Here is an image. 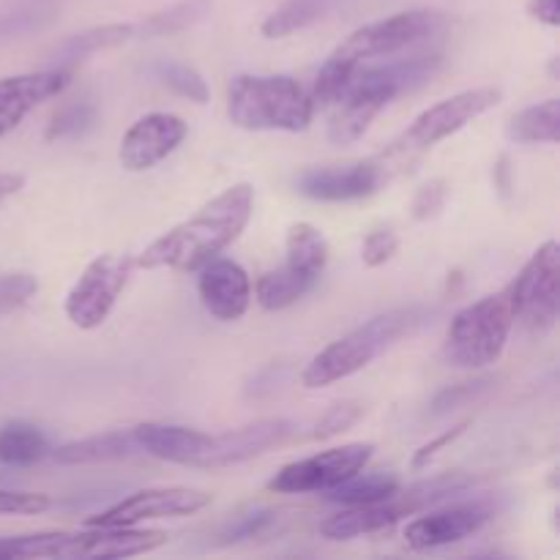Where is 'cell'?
Listing matches in <instances>:
<instances>
[{
	"label": "cell",
	"instance_id": "cell-1",
	"mask_svg": "<svg viewBox=\"0 0 560 560\" xmlns=\"http://www.w3.org/2000/svg\"><path fill=\"white\" fill-rule=\"evenodd\" d=\"M255 208V189L249 184H235L213 197L195 217L175 224L170 233L153 241L135 266L170 268V271H197L208 260L222 255L235 238L246 230Z\"/></svg>",
	"mask_w": 560,
	"mask_h": 560
},
{
	"label": "cell",
	"instance_id": "cell-2",
	"mask_svg": "<svg viewBox=\"0 0 560 560\" xmlns=\"http://www.w3.org/2000/svg\"><path fill=\"white\" fill-rule=\"evenodd\" d=\"M427 320H430L427 306H402V310L383 312V315L372 317L364 326H359L355 331L345 334L342 339L328 345L326 350H320L306 364L301 383L306 388H323L345 381V377L370 366L377 355L386 353L399 339L419 331Z\"/></svg>",
	"mask_w": 560,
	"mask_h": 560
},
{
	"label": "cell",
	"instance_id": "cell-3",
	"mask_svg": "<svg viewBox=\"0 0 560 560\" xmlns=\"http://www.w3.org/2000/svg\"><path fill=\"white\" fill-rule=\"evenodd\" d=\"M228 115L246 131H306L312 124V98L290 77L244 74L230 85Z\"/></svg>",
	"mask_w": 560,
	"mask_h": 560
},
{
	"label": "cell",
	"instance_id": "cell-4",
	"mask_svg": "<svg viewBox=\"0 0 560 560\" xmlns=\"http://www.w3.org/2000/svg\"><path fill=\"white\" fill-rule=\"evenodd\" d=\"M514 323L517 320H514L512 293L503 288L501 293L487 295L454 315L443 355L459 370H485L503 355Z\"/></svg>",
	"mask_w": 560,
	"mask_h": 560
},
{
	"label": "cell",
	"instance_id": "cell-5",
	"mask_svg": "<svg viewBox=\"0 0 560 560\" xmlns=\"http://www.w3.org/2000/svg\"><path fill=\"white\" fill-rule=\"evenodd\" d=\"M498 102H501V91H495V88H474V91H463L452 98H443V102L424 109L402 131V137L397 142H392V148L381 159L392 170L405 167V162H410L419 153L430 151L432 145H438L446 137L457 135L459 129L474 124L479 115L490 113Z\"/></svg>",
	"mask_w": 560,
	"mask_h": 560
},
{
	"label": "cell",
	"instance_id": "cell-6",
	"mask_svg": "<svg viewBox=\"0 0 560 560\" xmlns=\"http://www.w3.org/2000/svg\"><path fill=\"white\" fill-rule=\"evenodd\" d=\"M448 27V16L435 9H413L399 11V14L386 16V20L370 22L350 33L342 44L331 52L334 60L342 63H364L370 58H388L399 49L413 47V44L427 42V38L441 36Z\"/></svg>",
	"mask_w": 560,
	"mask_h": 560
},
{
	"label": "cell",
	"instance_id": "cell-7",
	"mask_svg": "<svg viewBox=\"0 0 560 560\" xmlns=\"http://www.w3.org/2000/svg\"><path fill=\"white\" fill-rule=\"evenodd\" d=\"M514 304V320L534 337H545L556 328L560 312V246L547 241L539 246L520 277L509 284Z\"/></svg>",
	"mask_w": 560,
	"mask_h": 560
},
{
	"label": "cell",
	"instance_id": "cell-8",
	"mask_svg": "<svg viewBox=\"0 0 560 560\" xmlns=\"http://www.w3.org/2000/svg\"><path fill=\"white\" fill-rule=\"evenodd\" d=\"M131 271H135L131 255L96 257L66 295V317L85 331L102 326L118 304V295L124 293Z\"/></svg>",
	"mask_w": 560,
	"mask_h": 560
},
{
	"label": "cell",
	"instance_id": "cell-9",
	"mask_svg": "<svg viewBox=\"0 0 560 560\" xmlns=\"http://www.w3.org/2000/svg\"><path fill=\"white\" fill-rule=\"evenodd\" d=\"M375 446L372 443H348V446L328 448L315 457L290 463L268 481V490L279 495H304V492H328L345 479L366 468Z\"/></svg>",
	"mask_w": 560,
	"mask_h": 560
},
{
	"label": "cell",
	"instance_id": "cell-10",
	"mask_svg": "<svg viewBox=\"0 0 560 560\" xmlns=\"http://www.w3.org/2000/svg\"><path fill=\"white\" fill-rule=\"evenodd\" d=\"M211 501L213 498L208 492L191 490V487H156V490H142L124 498L96 517H88L85 525L91 528H135L148 520L189 517V514L211 506Z\"/></svg>",
	"mask_w": 560,
	"mask_h": 560
},
{
	"label": "cell",
	"instance_id": "cell-11",
	"mask_svg": "<svg viewBox=\"0 0 560 560\" xmlns=\"http://www.w3.org/2000/svg\"><path fill=\"white\" fill-rule=\"evenodd\" d=\"M388 178H392V167L377 156L366 162L304 170L295 180V189L317 202H355L375 195Z\"/></svg>",
	"mask_w": 560,
	"mask_h": 560
},
{
	"label": "cell",
	"instance_id": "cell-12",
	"mask_svg": "<svg viewBox=\"0 0 560 560\" xmlns=\"http://www.w3.org/2000/svg\"><path fill=\"white\" fill-rule=\"evenodd\" d=\"M189 135V126L184 118L173 113H151L142 115L120 140L118 159L129 173H145L156 167L159 162L170 156Z\"/></svg>",
	"mask_w": 560,
	"mask_h": 560
},
{
	"label": "cell",
	"instance_id": "cell-13",
	"mask_svg": "<svg viewBox=\"0 0 560 560\" xmlns=\"http://www.w3.org/2000/svg\"><path fill=\"white\" fill-rule=\"evenodd\" d=\"M293 432L295 424L290 419H260L238 427V430L211 435V448H208L202 468L219 470L230 468V465L249 463V459L282 446Z\"/></svg>",
	"mask_w": 560,
	"mask_h": 560
},
{
	"label": "cell",
	"instance_id": "cell-14",
	"mask_svg": "<svg viewBox=\"0 0 560 560\" xmlns=\"http://www.w3.org/2000/svg\"><path fill=\"white\" fill-rule=\"evenodd\" d=\"M197 293L202 306L211 312L217 320L233 323L249 312L252 304V282L249 273L228 257H213L206 266L197 268Z\"/></svg>",
	"mask_w": 560,
	"mask_h": 560
},
{
	"label": "cell",
	"instance_id": "cell-15",
	"mask_svg": "<svg viewBox=\"0 0 560 560\" xmlns=\"http://www.w3.org/2000/svg\"><path fill=\"white\" fill-rule=\"evenodd\" d=\"M492 512L485 503H457L441 512H430L424 517H416L405 528V541L413 550H435V547L457 545L468 536L479 534L490 523Z\"/></svg>",
	"mask_w": 560,
	"mask_h": 560
},
{
	"label": "cell",
	"instance_id": "cell-16",
	"mask_svg": "<svg viewBox=\"0 0 560 560\" xmlns=\"http://www.w3.org/2000/svg\"><path fill=\"white\" fill-rule=\"evenodd\" d=\"M69 85V69H44L0 80V137L14 131L31 109Z\"/></svg>",
	"mask_w": 560,
	"mask_h": 560
},
{
	"label": "cell",
	"instance_id": "cell-17",
	"mask_svg": "<svg viewBox=\"0 0 560 560\" xmlns=\"http://www.w3.org/2000/svg\"><path fill=\"white\" fill-rule=\"evenodd\" d=\"M419 509L408 501L405 495H394L392 501L370 503V506H348V512H339L334 517H328L320 525V534L331 541H348L359 539V536L381 534V530L392 528L399 520H405L408 514H416Z\"/></svg>",
	"mask_w": 560,
	"mask_h": 560
},
{
	"label": "cell",
	"instance_id": "cell-18",
	"mask_svg": "<svg viewBox=\"0 0 560 560\" xmlns=\"http://www.w3.org/2000/svg\"><path fill=\"white\" fill-rule=\"evenodd\" d=\"M135 438L142 452L151 457L175 465H191V468H202L208 448H211V435L189 430V427L140 424L135 427Z\"/></svg>",
	"mask_w": 560,
	"mask_h": 560
},
{
	"label": "cell",
	"instance_id": "cell-19",
	"mask_svg": "<svg viewBox=\"0 0 560 560\" xmlns=\"http://www.w3.org/2000/svg\"><path fill=\"white\" fill-rule=\"evenodd\" d=\"M170 536L162 530L135 528H91L80 534V558H131L145 556L167 545Z\"/></svg>",
	"mask_w": 560,
	"mask_h": 560
},
{
	"label": "cell",
	"instance_id": "cell-20",
	"mask_svg": "<svg viewBox=\"0 0 560 560\" xmlns=\"http://www.w3.org/2000/svg\"><path fill=\"white\" fill-rule=\"evenodd\" d=\"M135 454H142L137 443L135 430H113L102 435L82 438V441L66 443L55 448L52 459L58 465H96V463H115V459H129Z\"/></svg>",
	"mask_w": 560,
	"mask_h": 560
},
{
	"label": "cell",
	"instance_id": "cell-21",
	"mask_svg": "<svg viewBox=\"0 0 560 560\" xmlns=\"http://www.w3.org/2000/svg\"><path fill=\"white\" fill-rule=\"evenodd\" d=\"M129 38H135V25H129V22H126V25L124 22H115V25L88 27V31L77 33V36L58 44V49L52 52V63L55 69H66V66L80 63V60L102 52V49L120 47V44H126Z\"/></svg>",
	"mask_w": 560,
	"mask_h": 560
},
{
	"label": "cell",
	"instance_id": "cell-22",
	"mask_svg": "<svg viewBox=\"0 0 560 560\" xmlns=\"http://www.w3.org/2000/svg\"><path fill=\"white\" fill-rule=\"evenodd\" d=\"M288 262L293 271L304 273V277L320 279V273L328 266V241L315 224L299 222L288 230Z\"/></svg>",
	"mask_w": 560,
	"mask_h": 560
},
{
	"label": "cell",
	"instance_id": "cell-23",
	"mask_svg": "<svg viewBox=\"0 0 560 560\" xmlns=\"http://www.w3.org/2000/svg\"><path fill=\"white\" fill-rule=\"evenodd\" d=\"M49 454L47 435L25 421L0 427V463L9 468H31Z\"/></svg>",
	"mask_w": 560,
	"mask_h": 560
},
{
	"label": "cell",
	"instance_id": "cell-24",
	"mask_svg": "<svg viewBox=\"0 0 560 560\" xmlns=\"http://www.w3.org/2000/svg\"><path fill=\"white\" fill-rule=\"evenodd\" d=\"M506 137L520 145H534V142H558L560 137V102L547 98V102L534 104L514 115L506 126Z\"/></svg>",
	"mask_w": 560,
	"mask_h": 560
},
{
	"label": "cell",
	"instance_id": "cell-25",
	"mask_svg": "<svg viewBox=\"0 0 560 560\" xmlns=\"http://www.w3.org/2000/svg\"><path fill=\"white\" fill-rule=\"evenodd\" d=\"M315 282L317 279L304 277V273L293 271L290 266H282L277 268V271H268L257 279L255 299L266 312L288 310L295 301L304 299V295L315 288Z\"/></svg>",
	"mask_w": 560,
	"mask_h": 560
},
{
	"label": "cell",
	"instance_id": "cell-26",
	"mask_svg": "<svg viewBox=\"0 0 560 560\" xmlns=\"http://www.w3.org/2000/svg\"><path fill=\"white\" fill-rule=\"evenodd\" d=\"M399 492V479L394 474H353L328 490V501L342 503V506H370V503L392 501Z\"/></svg>",
	"mask_w": 560,
	"mask_h": 560
},
{
	"label": "cell",
	"instance_id": "cell-27",
	"mask_svg": "<svg viewBox=\"0 0 560 560\" xmlns=\"http://www.w3.org/2000/svg\"><path fill=\"white\" fill-rule=\"evenodd\" d=\"M337 0H288L279 5L266 22H262V36L266 38H284L290 33L301 31V27L312 25L320 16H326L334 9Z\"/></svg>",
	"mask_w": 560,
	"mask_h": 560
},
{
	"label": "cell",
	"instance_id": "cell-28",
	"mask_svg": "<svg viewBox=\"0 0 560 560\" xmlns=\"http://www.w3.org/2000/svg\"><path fill=\"white\" fill-rule=\"evenodd\" d=\"M211 3L208 0H184L178 5L156 11L140 25H135V38H156V36H175V33L186 31V27L197 25L202 16L208 14Z\"/></svg>",
	"mask_w": 560,
	"mask_h": 560
},
{
	"label": "cell",
	"instance_id": "cell-29",
	"mask_svg": "<svg viewBox=\"0 0 560 560\" xmlns=\"http://www.w3.org/2000/svg\"><path fill=\"white\" fill-rule=\"evenodd\" d=\"M282 520H284L282 512H277V509L257 506V509H252V512H244V514H238L235 520H230V523L222 528V534H219V539H222L224 545H238V541L262 539V536L279 530Z\"/></svg>",
	"mask_w": 560,
	"mask_h": 560
},
{
	"label": "cell",
	"instance_id": "cell-30",
	"mask_svg": "<svg viewBox=\"0 0 560 560\" xmlns=\"http://www.w3.org/2000/svg\"><path fill=\"white\" fill-rule=\"evenodd\" d=\"M156 74L164 85L170 88L178 96L189 98L195 104H206L208 102V85L206 80L200 77V71H195L191 66L186 63H159Z\"/></svg>",
	"mask_w": 560,
	"mask_h": 560
},
{
	"label": "cell",
	"instance_id": "cell-31",
	"mask_svg": "<svg viewBox=\"0 0 560 560\" xmlns=\"http://www.w3.org/2000/svg\"><path fill=\"white\" fill-rule=\"evenodd\" d=\"M492 377H479V381H468V383H457V386H448L443 392L435 394L430 405L432 416H446L454 413V410L465 408V405L476 402L479 397H485L487 392L492 388Z\"/></svg>",
	"mask_w": 560,
	"mask_h": 560
},
{
	"label": "cell",
	"instance_id": "cell-32",
	"mask_svg": "<svg viewBox=\"0 0 560 560\" xmlns=\"http://www.w3.org/2000/svg\"><path fill=\"white\" fill-rule=\"evenodd\" d=\"M93 120H96V107H93V104H71V107L60 109V113L55 115L52 124H49L47 129V140H66V137L85 135L93 126Z\"/></svg>",
	"mask_w": 560,
	"mask_h": 560
},
{
	"label": "cell",
	"instance_id": "cell-33",
	"mask_svg": "<svg viewBox=\"0 0 560 560\" xmlns=\"http://www.w3.org/2000/svg\"><path fill=\"white\" fill-rule=\"evenodd\" d=\"M38 293V282L31 273H3L0 277V317L25 306Z\"/></svg>",
	"mask_w": 560,
	"mask_h": 560
},
{
	"label": "cell",
	"instance_id": "cell-34",
	"mask_svg": "<svg viewBox=\"0 0 560 560\" xmlns=\"http://www.w3.org/2000/svg\"><path fill=\"white\" fill-rule=\"evenodd\" d=\"M361 419V408L355 402H339L323 413V419L312 427V441H328V438L339 435V432L350 430L355 421Z\"/></svg>",
	"mask_w": 560,
	"mask_h": 560
},
{
	"label": "cell",
	"instance_id": "cell-35",
	"mask_svg": "<svg viewBox=\"0 0 560 560\" xmlns=\"http://www.w3.org/2000/svg\"><path fill=\"white\" fill-rule=\"evenodd\" d=\"M446 197H448V184L443 178H435L430 180V184H424L419 191H416L413 202H410L413 219L427 222V219L438 217V213L443 211V206H446Z\"/></svg>",
	"mask_w": 560,
	"mask_h": 560
},
{
	"label": "cell",
	"instance_id": "cell-36",
	"mask_svg": "<svg viewBox=\"0 0 560 560\" xmlns=\"http://www.w3.org/2000/svg\"><path fill=\"white\" fill-rule=\"evenodd\" d=\"M399 238L394 235V230H375V233L366 235L364 246H361V260L366 268H381L397 255Z\"/></svg>",
	"mask_w": 560,
	"mask_h": 560
},
{
	"label": "cell",
	"instance_id": "cell-37",
	"mask_svg": "<svg viewBox=\"0 0 560 560\" xmlns=\"http://www.w3.org/2000/svg\"><path fill=\"white\" fill-rule=\"evenodd\" d=\"M52 509V498L44 492L0 490V514H44Z\"/></svg>",
	"mask_w": 560,
	"mask_h": 560
},
{
	"label": "cell",
	"instance_id": "cell-38",
	"mask_svg": "<svg viewBox=\"0 0 560 560\" xmlns=\"http://www.w3.org/2000/svg\"><path fill=\"white\" fill-rule=\"evenodd\" d=\"M468 424H470V421H463V424H457V427H454V430H448V432H443V435H438L435 441L424 443V446H421L419 452L413 454V468L416 470L427 468V465H430L432 459H435L438 454H441V448H446L448 443H454L459 435H463L465 430H468Z\"/></svg>",
	"mask_w": 560,
	"mask_h": 560
},
{
	"label": "cell",
	"instance_id": "cell-39",
	"mask_svg": "<svg viewBox=\"0 0 560 560\" xmlns=\"http://www.w3.org/2000/svg\"><path fill=\"white\" fill-rule=\"evenodd\" d=\"M528 11L534 20L545 22V25L558 27L560 25V3L558 0H530Z\"/></svg>",
	"mask_w": 560,
	"mask_h": 560
},
{
	"label": "cell",
	"instance_id": "cell-40",
	"mask_svg": "<svg viewBox=\"0 0 560 560\" xmlns=\"http://www.w3.org/2000/svg\"><path fill=\"white\" fill-rule=\"evenodd\" d=\"M22 186H25V178H22V175L0 173V202L9 200V197H14Z\"/></svg>",
	"mask_w": 560,
	"mask_h": 560
}]
</instances>
